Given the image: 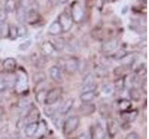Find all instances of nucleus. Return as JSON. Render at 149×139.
Wrapping results in <instances>:
<instances>
[{
  "label": "nucleus",
  "mask_w": 149,
  "mask_h": 139,
  "mask_svg": "<svg viewBox=\"0 0 149 139\" xmlns=\"http://www.w3.org/2000/svg\"><path fill=\"white\" fill-rule=\"evenodd\" d=\"M63 94L62 87H55L53 89H50L47 92V96L44 103L45 105H54L57 103L58 100L61 98V96Z\"/></svg>",
  "instance_id": "obj_4"
},
{
  "label": "nucleus",
  "mask_w": 149,
  "mask_h": 139,
  "mask_svg": "<svg viewBox=\"0 0 149 139\" xmlns=\"http://www.w3.org/2000/svg\"><path fill=\"white\" fill-rule=\"evenodd\" d=\"M33 81H34L36 85L39 83L45 82L46 81V75L44 72H36L34 75H33Z\"/></svg>",
  "instance_id": "obj_29"
},
{
  "label": "nucleus",
  "mask_w": 149,
  "mask_h": 139,
  "mask_svg": "<svg viewBox=\"0 0 149 139\" xmlns=\"http://www.w3.org/2000/svg\"><path fill=\"white\" fill-rule=\"evenodd\" d=\"M0 101H1V96H0Z\"/></svg>",
  "instance_id": "obj_48"
},
{
  "label": "nucleus",
  "mask_w": 149,
  "mask_h": 139,
  "mask_svg": "<svg viewBox=\"0 0 149 139\" xmlns=\"http://www.w3.org/2000/svg\"><path fill=\"white\" fill-rule=\"evenodd\" d=\"M76 139H91V134L88 132H84L79 134Z\"/></svg>",
  "instance_id": "obj_43"
},
{
  "label": "nucleus",
  "mask_w": 149,
  "mask_h": 139,
  "mask_svg": "<svg viewBox=\"0 0 149 139\" xmlns=\"http://www.w3.org/2000/svg\"><path fill=\"white\" fill-rule=\"evenodd\" d=\"M118 108L120 109V112H124V111L130 110L132 109V102L126 98H122L118 100Z\"/></svg>",
  "instance_id": "obj_22"
},
{
  "label": "nucleus",
  "mask_w": 149,
  "mask_h": 139,
  "mask_svg": "<svg viewBox=\"0 0 149 139\" xmlns=\"http://www.w3.org/2000/svg\"><path fill=\"white\" fill-rule=\"evenodd\" d=\"M129 94H130V98L134 101H139L141 99V93H140V91L137 89V88H135V87L130 88Z\"/></svg>",
  "instance_id": "obj_27"
},
{
  "label": "nucleus",
  "mask_w": 149,
  "mask_h": 139,
  "mask_svg": "<svg viewBox=\"0 0 149 139\" xmlns=\"http://www.w3.org/2000/svg\"><path fill=\"white\" fill-rule=\"evenodd\" d=\"M17 67V61L13 58H7L3 61V68L6 72H13Z\"/></svg>",
  "instance_id": "obj_11"
},
{
  "label": "nucleus",
  "mask_w": 149,
  "mask_h": 139,
  "mask_svg": "<svg viewBox=\"0 0 149 139\" xmlns=\"http://www.w3.org/2000/svg\"><path fill=\"white\" fill-rule=\"evenodd\" d=\"M31 45H32V40H26L25 42L19 45V49L21 51H25L30 47Z\"/></svg>",
  "instance_id": "obj_39"
},
{
  "label": "nucleus",
  "mask_w": 149,
  "mask_h": 139,
  "mask_svg": "<svg viewBox=\"0 0 149 139\" xmlns=\"http://www.w3.org/2000/svg\"><path fill=\"white\" fill-rule=\"evenodd\" d=\"M114 1H118V0H114Z\"/></svg>",
  "instance_id": "obj_49"
},
{
  "label": "nucleus",
  "mask_w": 149,
  "mask_h": 139,
  "mask_svg": "<svg viewBox=\"0 0 149 139\" xmlns=\"http://www.w3.org/2000/svg\"><path fill=\"white\" fill-rule=\"evenodd\" d=\"M8 38L11 40H16L18 38V30L17 26L9 25V31H8Z\"/></svg>",
  "instance_id": "obj_31"
},
{
  "label": "nucleus",
  "mask_w": 149,
  "mask_h": 139,
  "mask_svg": "<svg viewBox=\"0 0 149 139\" xmlns=\"http://www.w3.org/2000/svg\"><path fill=\"white\" fill-rule=\"evenodd\" d=\"M94 85V76L92 73H88L83 79V86Z\"/></svg>",
  "instance_id": "obj_33"
},
{
  "label": "nucleus",
  "mask_w": 149,
  "mask_h": 139,
  "mask_svg": "<svg viewBox=\"0 0 149 139\" xmlns=\"http://www.w3.org/2000/svg\"><path fill=\"white\" fill-rule=\"evenodd\" d=\"M61 27H62L63 32H67L71 30V28L73 26V20L70 14L66 12H63L61 15L59 16V20H58Z\"/></svg>",
  "instance_id": "obj_5"
},
{
  "label": "nucleus",
  "mask_w": 149,
  "mask_h": 139,
  "mask_svg": "<svg viewBox=\"0 0 149 139\" xmlns=\"http://www.w3.org/2000/svg\"><path fill=\"white\" fill-rule=\"evenodd\" d=\"M47 129H48V127H47V122L44 120H41L38 122V124H37V128H36V137L38 139L43 138L47 133Z\"/></svg>",
  "instance_id": "obj_18"
},
{
  "label": "nucleus",
  "mask_w": 149,
  "mask_h": 139,
  "mask_svg": "<svg viewBox=\"0 0 149 139\" xmlns=\"http://www.w3.org/2000/svg\"><path fill=\"white\" fill-rule=\"evenodd\" d=\"M118 45H119V42L118 39L112 38V39L105 41L104 43H102V50L104 51V52H111V51L118 48Z\"/></svg>",
  "instance_id": "obj_7"
},
{
  "label": "nucleus",
  "mask_w": 149,
  "mask_h": 139,
  "mask_svg": "<svg viewBox=\"0 0 149 139\" xmlns=\"http://www.w3.org/2000/svg\"><path fill=\"white\" fill-rule=\"evenodd\" d=\"M42 51H43V53L47 56H49L52 54L54 51H55V48L53 45L51 44V42H45V43L42 45Z\"/></svg>",
  "instance_id": "obj_25"
},
{
  "label": "nucleus",
  "mask_w": 149,
  "mask_h": 139,
  "mask_svg": "<svg viewBox=\"0 0 149 139\" xmlns=\"http://www.w3.org/2000/svg\"><path fill=\"white\" fill-rule=\"evenodd\" d=\"M90 134H91V139H102L107 136L104 128L100 123H96L93 125L91 127Z\"/></svg>",
  "instance_id": "obj_6"
},
{
  "label": "nucleus",
  "mask_w": 149,
  "mask_h": 139,
  "mask_svg": "<svg viewBox=\"0 0 149 139\" xmlns=\"http://www.w3.org/2000/svg\"><path fill=\"white\" fill-rule=\"evenodd\" d=\"M51 120H52L54 126L57 129H60V127L63 124V122H64L63 114H61L59 112H56L52 117H51Z\"/></svg>",
  "instance_id": "obj_24"
},
{
  "label": "nucleus",
  "mask_w": 149,
  "mask_h": 139,
  "mask_svg": "<svg viewBox=\"0 0 149 139\" xmlns=\"http://www.w3.org/2000/svg\"><path fill=\"white\" fill-rule=\"evenodd\" d=\"M80 120L77 116H70L63 122V131L64 134H71L74 133L79 126Z\"/></svg>",
  "instance_id": "obj_3"
},
{
  "label": "nucleus",
  "mask_w": 149,
  "mask_h": 139,
  "mask_svg": "<svg viewBox=\"0 0 149 139\" xmlns=\"http://www.w3.org/2000/svg\"><path fill=\"white\" fill-rule=\"evenodd\" d=\"M37 124L38 122H29L26 124L25 129H24V133L27 137H33L36 134V128H37Z\"/></svg>",
  "instance_id": "obj_19"
},
{
  "label": "nucleus",
  "mask_w": 149,
  "mask_h": 139,
  "mask_svg": "<svg viewBox=\"0 0 149 139\" xmlns=\"http://www.w3.org/2000/svg\"><path fill=\"white\" fill-rule=\"evenodd\" d=\"M73 22L80 23L85 18V10L80 2L74 1L71 6V13H70Z\"/></svg>",
  "instance_id": "obj_2"
},
{
  "label": "nucleus",
  "mask_w": 149,
  "mask_h": 139,
  "mask_svg": "<svg viewBox=\"0 0 149 139\" xmlns=\"http://www.w3.org/2000/svg\"><path fill=\"white\" fill-rule=\"evenodd\" d=\"M17 8V4L15 0H6L4 6V10L6 11L7 14H10L16 11Z\"/></svg>",
  "instance_id": "obj_21"
},
{
  "label": "nucleus",
  "mask_w": 149,
  "mask_h": 139,
  "mask_svg": "<svg viewBox=\"0 0 149 139\" xmlns=\"http://www.w3.org/2000/svg\"><path fill=\"white\" fill-rule=\"evenodd\" d=\"M58 1L61 3V4H65V3H67L69 0H58Z\"/></svg>",
  "instance_id": "obj_45"
},
{
  "label": "nucleus",
  "mask_w": 149,
  "mask_h": 139,
  "mask_svg": "<svg viewBox=\"0 0 149 139\" xmlns=\"http://www.w3.org/2000/svg\"><path fill=\"white\" fill-rule=\"evenodd\" d=\"M114 91V85L111 83H104L102 87V93L105 96H110L112 95V93Z\"/></svg>",
  "instance_id": "obj_28"
},
{
  "label": "nucleus",
  "mask_w": 149,
  "mask_h": 139,
  "mask_svg": "<svg viewBox=\"0 0 149 139\" xmlns=\"http://www.w3.org/2000/svg\"><path fill=\"white\" fill-rule=\"evenodd\" d=\"M8 88L7 83H6V78H5L4 73H0V93L5 91Z\"/></svg>",
  "instance_id": "obj_37"
},
{
  "label": "nucleus",
  "mask_w": 149,
  "mask_h": 139,
  "mask_svg": "<svg viewBox=\"0 0 149 139\" xmlns=\"http://www.w3.org/2000/svg\"><path fill=\"white\" fill-rule=\"evenodd\" d=\"M102 139H110V137H109L108 136H105L104 138H102Z\"/></svg>",
  "instance_id": "obj_46"
},
{
  "label": "nucleus",
  "mask_w": 149,
  "mask_h": 139,
  "mask_svg": "<svg viewBox=\"0 0 149 139\" xmlns=\"http://www.w3.org/2000/svg\"><path fill=\"white\" fill-rule=\"evenodd\" d=\"M96 110L95 106L91 103H83L80 107L78 108V111L84 116L91 115L92 113H94Z\"/></svg>",
  "instance_id": "obj_15"
},
{
  "label": "nucleus",
  "mask_w": 149,
  "mask_h": 139,
  "mask_svg": "<svg viewBox=\"0 0 149 139\" xmlns=\"http://www.w3.org/2000/svg\"><path fill=\"white\" fill-rule=\"evenodd\" d=\"M138 1H146V0H138Z\"/></svg>",
  "instance_id": "obj_47"
},
{
  "label": "nucleus",
  "mask_w": 149,
  "mask_h": 139,
  "mask_svg": "<svg viewBox=\"0 0 149 139\" xmlns=\"http://www.w3.org/2000/svg\"><path fill=\"white\" fill-rule=\"evenodd\" d=\"M74 102V100L73 98H68L65 101H63V103L61 104V106H59L58 112L61 113V114H63V115L66 114L67 112H69L70 109L73 108Z\"/></svg>",
  "instance_id": "obj_12"
},
{
  "label": "nucleus",
  "mask_w": 149,
  "mask_h": 139,
  "mask_svg": "<svg viewBox=\"0 0 149 139\" xmlns=\"http://www.w3.org/2000/svg\"><path fill=\"white\" fill-rule=\"evenodd\" d=\"M47 92L45 89H41V90H38L36 95V99L37 102H39V103H44L45 101V98H46V96H47Z\"/></svg>",
  "instance_id": "obj_32"
},
{
  "label": "nucleus",
  "mask_w": 149,
  "mask_h": 139,
  "mask_svg": "<svg viewBox=\"0 0 149 139\" xmlns=\"http://www.w3.org/2000/svg\"><path fill=\"white\" fill-rule=\"evenodd\" d=\"M49 75L51 80H53L54 82L60 83L62 81V72L58 66H51L49 69Z\"/></svg>",
  "instance_id": "obj_10"
},
{
  "label": "nucleus",
  "mask_w": 149,
  "mask_h": 139,
  "mask_svg": "<svg viewBox=\"0 0 149 139\" xmlns=\"http://www.w3.org/2000/svg\"><path fill=\"white\" fill-rule=\"evenodd\" d=\"M7 18H8V14L4 10V8H1L0 9V23L6 21Z\"/></svg>",
  "instance_id": "obj_41"
},
{
  "label": "nucleus",
  "mask_w": 149,
  "mask_h": 139,
  "mask_svg": "<svg viewBox=\"0 0 149 139\" xmlns=\"http://www.w3.org/2000/svg\"><path fill=\"white\" fill-rule=\"evenodd\" d=\"M98 96V92H96V90L94 91H88V92H82L80 94V98L82 103H90L91 102L95 97Z\"/></svg>",
  "instance_id": "obj_14"
},
{
  "label": "nucleus",
  "mask_w": 149,
  "mask_h": 139,
  "mask_svg": "<svg viewBox=\"0 0 149 139\" xmlns=\"http://www.w3.org/2000/svg\"><path fill=\"white\" fill-rule=\"evenodd\" d=\"M48 32H49V34L52 35V36H57V35H60L61 34H62L63 30H62V27H61L58 21H53L49 25V29H48Z\"/></svg>",
  "instance_id": "obj_17"
},
{
  "label": "nucleus",
  "mask_w": 149,
  "mask_h": 139,
  "mask_svg": "<svg viewBox=\"0 0 149 139\" xmlns=\"http://www.w3.org/2000/svg\"><path fill=\"white\" fill-rule=\"evenodd\" d=\"M119 124L115 120H107V132L109 133V137H114L116 133H118Z\"/></svg>",
  "instance_id": "obj_9"
},
{
  "label": "nucleus",
  "mask_w": 149,
  "mask_h": 139,
  "mask_svg": "<svg viewBox=\"0 0 149 139\" xmlns=\"http://www.w3.org/2000/svg\"><path fill=\"white\" fill-rule=\"evenodd\" d=\"M31 103V99H29L28 97H22V99L19 100L18 102V107L20 109H25Z\"/></svg>",
  "instance_id": "obj_35"
},
{
  "label": "nucleus",
  "mask_w": 149,
  "mask_h": 139,
  "mask_svg": "<svg viewBox=\"0 0 149 139\" xmlns=\"http://www.w3.org/2000/svg\"><path fill=\"white\" fill-rule=\"evenodd\" d=\"M51 44L53 45L55 51H62L65 47V45H66L64 39L62 38V37H60V38H56L53 41H51Z\"/></svg>",
  "instance_id": "obj_23"
},
{
  "label": "nucleus",
  "mask_w": 149,
  "mask_h": 139,
  "mask_svg": "<svg viewBox=\"0 0 149 139\" xmlns=\"http://www.w3.org/2000/svg\"><path fill=\"white\" fill-rule=\"evenodd\" d=\"M67 46V49L69 52H76L77 51L78 48V43L77 41H72V42H69L67 45H65Z\"/></svg>",
  "instance_id": "obj_36"
},
{
  "label": "nucleus",
  "mask_w": 149,
  "mask_h": 139,
  "mask_svg": "<svg viewBox=\"0 0 149 139\" xmlns=\"http://www.w3.org/2000/svg\"><path fill=\"white\" fill-rule=\"evenodd\" d=\"M127 55H128L127 51H125L124 49H120L116 53L114 54L113 57L116 59H123V58H125V57H127Z\"/></svg>",
  "instance_id": "obj_38"
},
{
  "label": "nucleus",
  "mask_w": 149,
  "mask_h": 139,
  "mask_svg": "<svg viewBox=\"0 0 149 139\" xmlns=\"http://www.w3.org/2000/svg\"><path fill=\"white\" fill-rule=\"evenodd\" d=\"M95 73L98 77H106L108 75V69L104 64H97L94 68Z\"/></svg>",
  "instance_id": "obj_20"
},
{
  "label": "nucleus",
  "mask_w": 149,
  "mask_h": 139,
  "mask_svg": "<svg viewBox=\"0 0 149 139\" xmlns=\"http://www.w3.org/2000/svg\"><path fill=\"white\" fill-rule=\"evenodd\" d=\"M3 139H8V138H3Z\"/></svg>",
  "instance_id": "obj_50"
},
{
  "label": "nucleus",
  "mask_w": 149,
  "mask_h": 139,
  "mask_svg": "<svg viewBox=\"0 0 149 139\" xmlns=\"http://www.w3.org/2000/svg\"><path fill=\"white\" fill-rule=\"evenodd\" d=\"M120 115H121V118H122L125 122H132L133 120H136L137 116H138V110L130 109L127 111H124V112H120Z\"/></svg>",
  "instance_id": "obj_13"
},
{
  "label": "nucleus",
  "mask_w": 149,
  "mask_h": 139,
  "mask_svg": "<svg viewBox=\"0 0 149 139\" xmlns=\"http://www.w3.org/2000/svg\"><path fill=\"white\" fill-rule=\"evenodd\" d=\"M8 31H9V24L7 21L0 23V35L2 38H7L8 37Z\"/></svg>",
  "instance_id": "obj_26"
},
{
  "label": "nucleus",
  "mask_w": 149,
  "mask_h": 139,
  "mask_svg": "<svg viewBox=\"0 0 149 139\" xmlns=\"http://www.w3.org/2000/svg\"><path fill=\"white\" fill-rule=\"evenodd\" d=\"M125 139H140V138H139V136L137 134V133L132 132L127 134V136L125 137Z\"/></svg>",
  "instance_id": "obj_44"
},
{
  "label": "nucleus",
  "mask_w": 149,
  "mask_h": 139,
  "mask_svg": "<svg viewBox=\"0 0 149 139\" xmlns=\"http://www.w3.org/2000/svg\"><path fill=\"white\" fill-rule=\"evenodd\" d=\"M18 30V37H25L28 34V30L24 24H20L17 27Z\"/></svg>",
  "instance_id": "obj_34"
},
{
  "label": "nucleus",
  "mask_w": 149,
  "mask_h": 139,
  "mask_svg": "<svg viewBox=\"0 0 149 139\" xmlns=\"http://www.w3.org/2000/svg\"><path fill=\"white\" fill-rule=\"evenodd\" d=\"M32 2V0H19V5L18 6H20L22 8H24L26 9L29 8L30 7V4Z\"/></svg>",
  "instance_id": "obj_40"
},
{
  "label": "nucleus",
  "mask_w": 149,
  "mask_h": 139,
  "mask_svg": "<svg viewBox=\"0 0 149 139\" xmlns=\"http://www.w3.org/2000/svg\"><path fill=\"white\" fill-rule=\"evenodd\" d=\"M57 112L56 110V108L53 105H46L45 108H44V113L48 116V117L51 118L52 116Z\"/></svg>",
  "instance_id": "obj_30"
},
{
  "label": "nucleus",
  "mask_w": 149,
  "mask_h": 139,
  "mask_svg": "<svg viewBox=\"0 0 149 139\" xmlns=\"http://www.w3.org/2000/svg\"><path fill=\"white\" fill-rule=\"evenodd\" d=\"M65 71L69 73H74L78 69V60L76 58H69L64 63Z\"/></svg>",
  "instance_id": "obj_8"
},
{
  "label": "nucleus",
  "mask_w": 149,
  "mask_h": 139,
  "mask_svg": "<svg viewBox=\"0 0 149 139\" xmlns=\"http://www.w3.org/2000/svg\"><path fill=\"white\" fill-rule=\"evenodd\" d=\"M16 19L20 24H24L26 23L27 19V9L24 8H22L20 6H17L16 8Z\"/></svg>",
  "instance_id": "obj_16"
},
{
  "label": "nucleus",
  "mask_w": 149,
  "mask_h": 139,
  "mask_svg": "<svg viewBox=\"0 0 149 139\" xmlns=\"http://www.w3.org/2000/svg\"><path fill=\"white\" fill-rule=\"evenodd\" d=\"M15 90L18 94L23 95L28 91V76L24 71L19 70L15 74Z\"/></svg>",
  "instance_id": "obj_1"
},
{
  "label": "nucleus",
  "mask_w": 149,
  "mask_h": 139,
  "mask_svg": "<svg viewBox=\"0 0 149 139\" xmlns=\"http://www.w3.org/2000/svg\"><path fill=\"white\" fill-rule=\"evenodd\" d=\"M96 90V85H85L83 86L82 92H88V91H94ZM81 92V93H82Z\"/></svg>",
  "instance_id": "obj_42"
}]
</instances>
